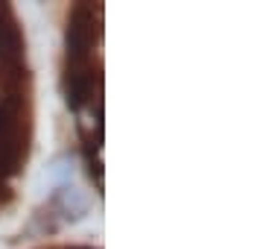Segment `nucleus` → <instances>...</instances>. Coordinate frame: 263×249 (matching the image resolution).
<instances>
[{"label": "nucleus", "instance_id": "1", "mask_svg": "<svg viewBox=\"0 0 263 249\" xmlns=\"http://www.w3.org/2000/svg\"><path fill=\"white\" fill-rule=\"evenodd\" d=\"M24 103L21 94L0 97V185L21 170L27 153V129H24Z\"/></svg>", "mask_w": 263, "mask_h": 249}, {"label": "nucleus", "instance_id": "2", "mask_svg": "<svg viewBox=\"0 0 263 249\" xmlns=\"http://www.w3.org/2000/svg\"><path fill=\"white\" fill-rule=\"evenodd\" d=\"M0 65L9 70H21L24 65V35L6 6H0Z\"/></svg>", "mask_w": 263, "mask_h": 249}]
</instances>
